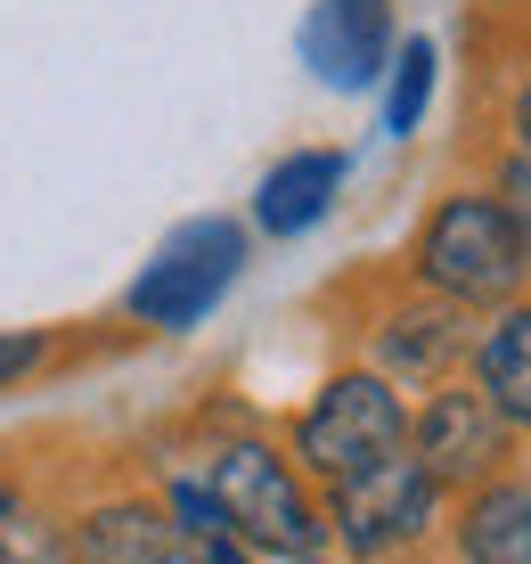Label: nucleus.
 <instances>
[{"label":"nucleus","instance_id":"f257e3e1","mask_svg":"<svg viewBox=\"0 0 531 564\" xmlns=\"http://www.w3.org/2000/svg\"><path fill=\"white\" fill-rule=\"evenodd\" d=\"M409 279L434 286V295L458 303V311H499L531 286V262H523V246H516V229H507V213H499L490 188H449L418 221Z\"/></svg>","mask_w":531,"mask_h":564},{"label":"nucleus","instance_id":"f03ea898","mask_svg":"<svg viewBox=\"0 0 531 564\" xmlns=\"http://www.w3.org/2000/svg\"><path fill=\"white\" fill-rule=\"evenodd\" d=\"M205 482L229 516V540H246L253 556H319L327 540V508L303 491V466H294L279 442L262 434H238L205 458Z\"/></svg>","mask_w":531,"mask_h":564},{"label":"nucleus","instance_id":"7ed1b4c3","mask_svg":"<svg viewBox=\"0 0 531 564\" xmlns=\"http://www.w3.org/2000/svg\"><path fill=\"white\" fill-rule=\"evenodd\" d=\"M246 262H253L246 221H229V213H196V221H181V229H172V238L140 262L123 311H131L140 327H155V336H181V327H196L213 303L229 295V286L246 279Z\"/></svg>","mask_w":531,"mask_h":564},{"label":"nucleus","instance_id":"20e7f679","mask_svg":"<svg viewBox=\"0 0 531 564\" xmlns=\"http://www.w3.org/2000/svg\"><path fill=\"white\" fill-rule=\"evenodd\" d=\"M409 451V401L384 368H344L311 393V410L294 417V466L319 482H351L377 458Z\"/></svg>","mask_w":531,"mask_h":564},{"label":"nucleus","instance_id":"39448f33","mask_svg":"<svg viewBox=\"0 0 531 564\" xmlns=\"http://www.w3.org/2000/svg\"><path fill=\"white\" fill-rule=\"evenodd\" d=\"M434 516H442V482H434V466L418 451H392V458L368 466V475L327 482V532H336L344 556H360V564L418 549V540L434 532Z\"/></svg>","mask_w":531,"mask_h":564},{"label":"nucleus","instance_id":"423d86ee","mask_svg":"<svg viewBox=\"0 0 531 564\" xmlns=\"http://www.w3.org/2000/svg\"><path fill=\"white\" fill-rule=\"evenodd\" d=\"M409 451H418L425 466H434L442 491H475V482H490L507 466V451H516V425H507L499 410H490V393L475 377H442L434 393L409 410Z\"/></svg>","mask_w":531,"mask_h":564},{"label":"nucleus","instance_id":"0eeeda50","mask_svg":"<svg viewBox=\"0 0 531 564\" xmlns=\"http://www.w3.org/2000/svg\"><path fill=\"white\" fill-rule=\"evenodd\" d=\"M368 352L392 384H442L458 360H475V311L442 303L434 286L409 279V295L368 327Z\"/></svg>","mask_w":531,"mask_h":564},{"label":"nucleus","instance_id":"6e6552de","mask_svg":"<svg viewBox=\"0 0 531 564\" xmlns=\"http://www.w3.org/2000/svg\"><path fill=\"white\" fill-rule=\"evenodd\" d=\"M294 50H303V66L319 74L327 90H377L392 50H401L392 0H311Z\"/></svg>","mask_w":531,"mask_h":564},{"label":"nucleus","instance_id":"1a4fd4ad","mask_svg":"<svg viewBox=\"0 0 531 564\" xmlns=\"http://www.w3.org/2000/svg\"><path fill=\"white\" fill-rule=\"evenodd\" d=\"M344 172H351L344 148L279 155V164L262 172V188H253V229H262V238H303V229H319L344 197Z\"/></svg>","mask_w":531,"mask_h":564},{"label":"nucleus","instance_id":"9d476101","mask_svg":"<svg viewBox=\"0 0 531 564\" xmlns=\"http://www.w3.org/2000/svg\"><path fill=\"white\" fill-rule=\"evenodd\" d=\"M66 532H74V564H164L172 549H188L164 499H98Z\"/></svg>","mask_w":531,"mask_h":564},{"label":"nucleus","instance_id":"9b49d317","mask_svg":"<svg viewBox=\"0 0 531 564\" xmlns=\"http://www.w3.org/2000/svg\"><path fill=\"white\" fill-rule=\"evenodd\" d=\"M475 384L490 393V410H499L516 434H531V295L499 303L490 311V327H475Z\"/></svg>","mask_w":531,"mask_h":564},{"label":"nucleus","instance_id":"f8f14e48","mask_svg":"<svg viewBox=\"0 0 531 564\" xmlns=\"http://www.w3.org/2000/svg\"><path fill=\"white\" fill-rule=\"evenodd\" d=\"M458 556L466 564H531V482L490 475L458 508Z\"/></svg>","mask_w":531,"mask_h":564},{"label":"nucleus","instance_id":"ddd939ff","mask_svg":"<svg viewBox=\"0 0 531 564\" xmlns=\"http://www.w3.org/2000/svg\"><path fill=\"white\" fill-rule=\"evenodd\" d=\"M0 564H74V532L9 475H0Z\"/></svg>","mask_w":531,"mask_h":564},{"label":"nucleus","instance_id":"4468645a","mask_svg":"<svg viewBox=\"0 0 531 564\" xmlns=\"http://www.w3.org/2000/svg\"><path fill=\"white\" fill-rule=\"evenodd\" d=\"M434 83H442V50L425 33H401V50L384 66V140H418L425 107H434Z\"/></svg>","mask_w":531,"mask_h":564},{"label":"nucleus","instance_id":"2eb2a0df","mask_svg":"<svg viewBox=\"0 0 531 564\" xmlns=\"http://www.w3.org/2000/svg\"><path fill=\"white\" fill-rule=\"evenodd\" d=\"M164 508H172V523H181L188 549H213V540H229V516H221V499H213L205 475H172V482H164Z\"/></svg>","mask_w":531,"mask_h":564},{"label":"nucleus","instance_id":"dca6fc26","mask_svg":"<svg viewBox=\"0 0 531 564\" xmlns=\"http://www.w3.org/2000/svg\"><path fill=\"white\" fill-rule=\"evenodd\" d=\"M490 197H499L507 213V229H516V246H523V262H531V148H507L499 164H490Z\"/></svg>","mask_w":531,"mask_h":564},{"label":"nucleus","instance_id":"f3484780","mask_svg":"<svg viewBox=\"0 0 531 564\" xmlns=\"http://www.w3.org/2000/svg\"><path fill=\"white\" fill-rule=\"evenodd\" d=\"M42 360H50V336H42V327H0V393H9V384H25Z\"/></svg>","mask_w":531,"mask_h":564},{"label":"nucleus","instance_id":"a211bd4d","mask_svg":"<svg viewBox=\"0 0 531 564\" xmlns=\"http://www.w3.org/2000/svg\"><path fill=\"white\" fill-rule=\"evenodd\" d=\"M507 131H516V148H531V74L516 83V99H507Z\"/></svg>","mask_w":531,"mask_h":564},{"label":"nucleus","instance_id":"6ab92c4d","mask_svg":"<svg viewBox=\"0 0 531 564\" xmlns=\"http://www.w3.org/2000/svg\"><path fill=\"white\" fill-rule=\"evenodd\" d=\"M205 564H253V549H246V540H213Z\"/></svg>","mask_w":531,"mask_h":564},{"label":"nucleus","instance_id":"aec40b11","mask_svg":"<svg viewBox=\"0 0 531 564\" xmlns=\"http://www.w3.org/2000/svg\"><path fill=\"white\" fill-rule=\"evenodd\" d=\"M164 564H205V549H172Z\"/></svg>","mask_w":531,"mask_h":564},{"label":"nucleus","instance_id":"412c9836","mask_svg":"<svg viewBox=\"0 0 531 564\" xmlns=\"http://www.w3.org/2000/svg\"><path fill=\"white\" fill-rule=\"evenodd\" d=\"M286 564H327V556H286Z\"/></svg>","mask_w":531,"mask_h":564}]
</instances>
